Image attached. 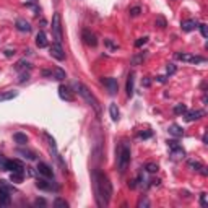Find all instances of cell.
Segmentation results:
<instances>
[{"label":"cell","instance_id":"6da1fadb","mask_svg":"<svg viewBox=\"0 0 208 208\" xmlns=\"http://www.w3.org/2000/svg\"><path fill=\"white\" fill-rule=\"evenodd\" d=\"M93 180H94V192H96V202L99 206L109 205L112 198V184L109 177L101 171L93 172Z\"/></svg>","mask_w":208,"mask_h":208},{"label":"cell","instance_id":"7a4b0ae2","mask_svg":"<svg viewBox=\"0 0 208 208\" xmlns=\"http://www.w3.org/2000/svg\"><path fill=\"white\" fill-rule=\"evenodd\" d=\"M75 88H77V91L80 93V96L85 99V101H86L91 107H93V111H94L98 115L101 114V106H99V101L96 99V96L91 93V91H89L85 85H83V83H75Z\"/></svg>","mask_w":208,"mask_h":208},{"label":"cell","instance_id":"3957f363","mask_svg":"<svg viewBox=\"0 0 208 208\" xmlns=\"http://www.w3.org/2000/svg\"><path fill=\"white\" fill-rule=\"evenodd\" d=\"M130 155H132V151H130L129 141H122L119 151H117V166H119V172H125L127 166H129V163H130Z\"/></svg>","mask_w":208,"mask_h":208},{"label":"cell","instance_id":"277c9868","mask_svg":"<svg viewBox=\"0 0 208 208\" xmlns=\"http://www.w3.org/2000/svg\"><path fill=\"white\" fill-rule=\"evenodd\" d=\"M15 192V189L7 184V180H0V206H8L12 202L10 192Z\"/></svg>","mask_w":208,"mask_h":208},{"label":"cell","instance_id":"5b68a950","mask_svg":"<svg viewBox=\"0 0 208 208\" xmlns=\"http://www.w3.org/2000/svg\"><path fill=\"white\" fill-rule=\"evenodd\" d=\"M52 36L55 39V43L62 44V21H60V13H54L52 18Z\"/></svg>","mask_w":208,"mask_h":208},{"label":"cell","instance_id":"8992f818","mask_svg":"<svg viewBox=\"0 0 208 208\" xmlns=\"http://www.w3.org/2000/svg\"><path fill=\"white\" fill-rule=\"evenodd\" d=\"M177 60L182 62H189V63H203L205 62V57L202 55H192V54H185V52H176L174 54Z\"/></svg>","mask_w":208,"mask_h":208},{"label":"cell","instance_id":"52a82bcc","mask_svg":"<svg viewBox=\"0 0 208 208\" xmlns=\"http://www.w3.org/2000/svg\"><path fill=\"white\" fill-rule=\"evenodd\" d=\"M36 187L41 189V190H46V192H52V190L55 192V190H59V187H57L54 182L47 180V177H39L36 180Z\"/></svg>","mask_w":208,"mask_h":208},{"label":"cell","instance_id":"ba28073f","mask_svg":"<svg viewBox=\"0 0 208 208\" xmlns=\"http://www.w3.org/2000/svg\"><path fill=\"white\" fill-rule=\"evenodd\" d=\"M81 39H83V43H85L86 46H89V47H96L98 46V39L94 36V33H91L89 29H83L81 31Z\"/></svg>","mask_w":208,"mask_h":208},{"label":"cell","instance_id":"9c48e42d","mask_svg":"<svg viewBox=\"0 0 208 208\" xmlns=\"http://www.w3.org/2000/svg\"><path fill=\"white\" fill-rule=\"evenodd\" d=\"M101 83L107 88V91H109V94H117V91H119V83L115 78H101Z\"/></svg>","mask_w":208,"mask_h":208},{"label":"cell","instance_id":"30bf717a","mask_svg":"<svg viewBox=\"0 0 208 208\" xmlns=\"http://www.w3.org/2000/svg\"><path fill=\"white\" fill-rule=\"evenodd\" d=\"M51 55L54 57V59H57V60H65V52L62 49V44L54 43L51 46Z\"/></svg>","mask_w":208,"mask_h":208},{"label":"cell","instance_id":"8fae6325","mask_svg":"<svg viewBox=\"0 0 208 208\" xmlns=\"http://www.w3.org/2000/svg\"><path fill=\"white\" fill-rule=\"evenodd\" d=\"M38 172L41 174L43 177H47V179H54V171L49 164L46 163H39L38 164Z\"/></svg>","mask_w":208,"mask_h":208},{"label":"cell","instance_id":"7c38bea8","mask_svg":"<svg viewBox=\"0 0 208 208\" xmlns=\"http://www.w3.org/2000/svg\"><path fill=\"white\" fill-rule=\"evenodd\" d=\"M5 171H10V172H13V171H24V166L18 160H7Z\"/></svg>","mask_w":208,"mask_h":208},{"label":"cell","instance_id":"4fadbf2b","mask_svg":"<svg viewBox=\"0 0 208 208\" xmlns=\"http://www.w3.org/2000/svg\"><path fill=\"white\" fill-rule=\"evenodd\" d=\"M185 120L187 122H194V120H198V119H202L203 115H205V111L202 109H195V111H187L185 114Z\"/></svg>","mask_w":208,"mask_h":208},{"label":"cell","instance_id":"5bb4252c","mask_svg":"<svg viewBox=\"0 0 208 208\" xmlns=\"http://www.w3.org/2000/svg\"><path fill=\"white\" fill-rule=\"evenodd\" d=\"M15 28L21 31V33H29L31 31V24L26 21V20H23V18H18L15 21Z\"/></svg>","mask_w":208,"mask_h":208},{"label":"cell","instance_id":"9a60e30c","mask_svg":"<svg viewBox=\"0 0 208 208\" xmlns=\"http://www.w3.org/2000/svg\"><path fill=\"white\" fill-rule=\"evenodd\" d=\"M59 96L62 99H65V101H72L73 99V94H72V91L68 86H65V85H60L59 86Z\"/></svg>","mask_w":208,"mask_h":208},{"label":"cell","instance_id":"2e32d148","mask_svg":"<svg viewBox=\"0 0 208 208\" xmlns=\"http://www.w3.org/2000/svg\"><path fill=\"white\" fill-rule=\"evenodd\" d=\"M180 28H182V31L189 33V31H194L195 28H198V23L195 20H185L180 23Z\"/></svg>","mask_w":208,"mask_h":208},{"label":"cell","instance_id":"e0dca14e","mask_svg":"<svg viewBox=\"0 0 208 208\" xmlns=\"http://www.w3.org/2000/svg\"><path fill=\"white\" fill-rule=\"evenodd\" d=\"M36 46H38L39 49L47 47V36H46L44 31H39V33H38V36H36Z\"/></svg>","mask_w":208,"mask_h":208},{"label":"cell","instance_id":"ac0fdd59","mask_svg":"<svg viewBox=\"0 0 208 208\" xmlns=\"http://www.w3.org/2000/svg\"><path fill=\"white\" fill-rule=\"evenodd\" d=\"M134 81H135V75L134 73H129V77H127V86H125V91H127V96L129 98L134 94Z\"/></svg>","mask_w":208,"mask_h":208},{"label":"cell","instance_id":"d6986e66","mask_svg":"<svg viewBox=\"0 0 208 208\" xmlns=\"http://www.w3.org/2000/svg\"><path fill=\"white\" fill-rule=\"evenodd\" d=\"M24 179V171H13L10 174V180L15 182V184H20V182H23Z\"/></svg>","mask_w":208,"mask_h":208},{"label":"cell","instance_id":"ffe728a7","mask_svg":"<svg viewBox=\"0 0 208 208\" xmlns=\"http://www.w3.org/2000/svg\"><path fill=\"white\" fill-rule=\"evenodd\" d=\"M13 140H15L18 145H26V143H28L26 134H21V132H16V134H13Z\"/></svg>","mask_w":208,"mask_h":208},{"label":"cell","instance_id":"44dd1931","mask_svg":"<svg viewBox=\"0 0 208 208\" xmlns=\"http://www.w3.org/2000/svg\"><path fill=\"white\" fill-rule=\"evenodd\" d=\"M169 134L179 138V137H182V135H184V130H182V127H179L177 124H172V125L169 127Z\"/></svg>","mask_w":208,"mask_h":208},{"label":"cell","instance_id":"7402d4cb","mask_svg":"<svg viewBox=\"0 0 208 208\" xmlns=\"http://www.w3.org/2000/svg\"><path fill=\"white\" fill-rule=\"evenodd\" d=\"M26 68H28V70L31 68V63H29L26 59L18 60V62H16V65H15V70H18V72H20V70H26Z\"/></svg>","mask_w":208,"mask_h":208},{"label":"cell","instance_id":"603a6c76","mask_svg":"<svg viewBox=\"0 0 208 208\" xmlns=\"http://www.w3.org/2000/svg\"><path fill=\"white\" fill-rule=\"evenodd\" d=\"M18 155H21L23 158H28L29 161H34L36 160V153L34 151H29V150H18Z\"/></svg>","mask_w":208,"mask_h":208},{"label":"cell","instance_id":"cb8c5ba5","mask_svg":"<svg viewBox=\"0 0 208 208\" xmlns=\"http://www.w3.org/2000/svg\"><path fill=\"white\" fill-rule=\"evenodd\" d=\"M145 57H146V52L145 51L140 52V54H137V55H134V57H132V65H140L141 62L145 60Z\"/></svg>","mask_w":208,"mask_h":208},{"label":"cell","instance_id":"d4e9b609","mask_svg":"<svg viewBox=\"0 0 208 208\" xmlns=\"http://www.w3.org/2000/svg\"><path fill=\"white\" fill-rule=\"evenodd\" d=\"M109 112H111V119L114 122H117L119 120V107H117V104H111Z\"/></svg>","mask_w":208,"mask_h":208},{"label":"cell","instance_id":"484cf974","mask_svg":"<svg viewBox=\"0 0 208 208\" xmlns=\"http://www.w3.org/2000/svg\"><path fill=\"white\" fill-rule=\"evenodd\" d=\"M52 78H54V80H59V81H62V80L65 78V72H63L62 68H59V67H57V68H54V70H52Z\"/></svg>","mask_w":208,"mask_h":208},{"label":"cell","instance_id":"4316f807","mask_svg":"<svg viewBox=\"0 0 208 208\" xmlns=\"http://www.w3.org/2000/svg\"><path fill=\"white\" fill-rule=\"evenodd\" d=\"M104 46L107 47V51H117V49H119V44L117 43H114V41L112 39H104Z\"/></svg>","mask_w":208,"mask_h":208},{"label":"cell","instance_id":"83f0119b","mask_svg":"<svg viewBox=\"0 0 208 208\" xmlns=\"http://www.w3.org/2000/svg\"><path fill=\"white\" fill-rule=\"evenodd\" d=\"M18 96V93L16 91H7V93H2L0 94V101H8V99H13Z\"/></svg>","mask_w":208,"mask_h":208},{"label":"cell","instance_id":"f1b7e54d","mask_svg":"<svg viewBox=\"0 0 208 208\" xmlns=\"http://www.w3.org/2000/svg\"><path fill=\"white\" fill-rule=\"evenodd\" d=\"M189 168H190V169H194V171H198V172H200V169L203 168V164H202L200 161H197V160H190V161H189Z\"/></svg>","mask_w":208,"mask_h":208},{"label":"cell","instance_id":"f546056e","mask_svg":"<svg viewBox=\"0 0 208 208\" xmlns=\"http://www.w3.org/2000/svg\"><path fill=\"white\" fill-rule=\"evenodd\" d=\"M54 206H55V208H67L68 203H67V200H63V198L57 197L55 200H54Z\"/></svg>","mask_w":208,"mask_h":208},{"label":"cell","instance_id":"4dcf8cb0","mask_svg":"<svg viewBox=\"0 0 208 208\" xmlns=\"http://www.w3.org/2000/svg\"><path fill=\"white\" fill-rule=\"evenodd\" d=\"M174 112H176V114H185L187 112V106L185 104H176V106H174Z\"/></svg>","mask_w":208,"mask_h":208},{"label":"cell","instance_id":"1f68e13d","mask_svg":"<svg viewBox=\"0 0 208 208\" xmlns=\"http://www.w3.org/2000/svg\"><path fill=\"white\" fill-rule=\"evenodd\" d=\"M145 169H146L150 174H155V172H158V169H160V166H158V164H155V163H148V164L145 166Z\"/></svg>","mask_w":208,"mask_h":208},{"label":"cell","instance_id":"d6a6232c","mask_svg":"<svg viewBox=\"0 0 208 208\" xmlns=\"http://www.w3.org/2000/svg\"><path fill=\"white\" fill-rule=\"evenodd\" d=\"M155 24L158 28H161V29H164L166 26H168V23H166V20L163 18V16H156V21H155Z\"/></svg>","mask_w":208,"mask_h":208},{"label":"cell","instance_id":"836d02e7","mask_svg":"<svg viewBox=\"0 0 208 208\" xmlns=\"http://www.w3.org/2000/svg\"><path fill=\"white\" fill-rule=\"evenodd\" d=\"M148 43V36H143V38H138L135 41V47H141V46H145Z\"/></svg>","mask_w":208,"mask_h":208},{"label":"cell","instance_id":"e575fe53","mask_svg":"<svg viewBox=\"0 0 208 208\" xmlns=\"http://www.w3.org/2000/svg\"><path fill=\"white\" fill-rule=\"evenodd\" d=\"M198 28H200L202 36H203V38H208V28H206V24H205V23H198Z\"/></svg>","mask_w":208,"mask_h":208},{"label":"cell","instance_id":"d590c367","mask_svg":"<svg viewBox=\"0 0 208 208\" xmlns=\"http://www.w3.org/2000/svg\"><path fill=\"white\" fill-rule=\"evenodd\" d=\"M129 13H130V16H138L141 13V8L140 7H132L130 10H129Z\"/></svg>","mask_w":208,"mask_h":208},{"label":"cell","instance_id":"8d00e7d4","mask_svg":"<svg viewBox=\"0 0 208 208\" xmlns=\"http://www.w3.org/2000/svg\"><path fill=\"white\" fill-rule=\"evenodd\" d=\"M166 70H168V75H174L177 70V67L174 63H168V67H166Z\"/></svg>","mask_w":208,"mask_h":208},{"label":"cell","instance_id":"74e56055","mask_svg":"<svg viewBox=\"0 0 208 208\" xmlns=\"http://www.w3.org/2000/svg\"><path fill=\"white\" fill-rule=\"evenodd\" d=\"M200 205L205 208L208 206V202H206V194H200Z\"/></svg>","mask_w":208,"mask_h":208},{"label":"cell","instance_id":"f35d334b","mask_svg":"<svg viewBox=\"0 0 208 208\" xmlns=\"http://www.w3.org/2000/svg\"><path fill=\"white\" fill-rule=\"evenodd\" d=\"M28 78H29V75H28L26 72H24V73H21V75H20V80H18V81H20V83H24V81H28Z\"/></svg>","mask_w":208,"mask_h":208},{"label":"cell","instance_id":"ab89813d","mask_svg":"<svg viewBox=\"0 0 208 208\" xmlns=\"http://www.w3.org/2000/svg\"><path fill=\"white\" fill-rule=\"evenodd\" d=\"M5 166H7V160H5V158H3L2 155H0V169L5 171Z\"/></svg>","mask_w":208,"mask_h":208},{"label":"cell","instance_id":"60d3db41","mask_svg":"<svg viewBox=\"0 0 208 208\" xmlns=\"http://www.w3.org/2000/svg\"><path fill=\"white\" fill-rule=\"evenodd\" d=\"M151 137V132H141L140 134V138H150Z\"/></svg>","mask_w":208,"mask_h":208},{"label":"cell","instance_id":"b9f144b4","mask_svg":"<svg viewBox=\"0 0 208 208\" xmlns=\"http://www.w3.org/2000/svg\"><path fill=\"white\" fill-rule=\"evenodd\" d=\"M5 55H7V57L15 55V49H13V51H12V49H7V51H5Z\"/></svg>","mask_w":208,"mask_h":208},{"label":"cell","instance_id":"7bdbcfd3","mask_svg":"<svg viewBox=\"0 0 208 208\" xmlns=\"http://www.w3.org/2000/svg\"><path fill=\"white\" fill-rule=\"evenodd\" d=\"M150 85H151V80H150V78H145V80H143V86H146V88H148Z\"/></svg>","mask_w":208,"mask_h":208},{"label":"cell","instance_id":"ee69618b","mask_svg":"<svg viewBox=\"0 0 208 208\" xmlns=\"http://www.w3.org/2000/svg\"><path fill=\"white\" fill-rule=\"evenodd\" d=\"M129 187H130V189H135V187H137V180H130V182H129Z\"/></svg>","mask_w":208,"mask_h":208},{"label":"cell","instance_id":"f6af8a7d","mask_svg":"<svg viewBox=\"0 0 208 208\" xmlns=\"http://www.w3.org/2000/svg\"><path fill=\"white\" fill-rule=\"evenodd\" d=\"M156 80L160 83H166V77H163V75H161V77H156Z\"/></svg>","mask_w":208,"mask_h":208}]
</instances>
